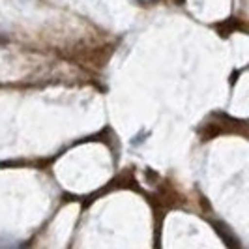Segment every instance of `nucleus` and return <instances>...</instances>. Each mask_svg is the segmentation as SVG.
Returning a JSON list of instances; mask_svg holds the SVG:
<instances>
[{
	"mask_svg": "<svg viewBox=\"0 0 249 249\" xmlns=\"http://www.w3.org/2000/svg\"><path fill=\"white\" fill-rule=\"evenodd\" d=\"M215 229H217V232H219V236H221V240L225 242V246H229V248H240V242H238L236 238H232V234L225 229V227H221V225L215 223Z\"/></svg>",
	"mask_w": 249,
	"mask_h": 249,
	"instance_id": "obj_1",
	"label": "nucleus"
}]
</instances>
